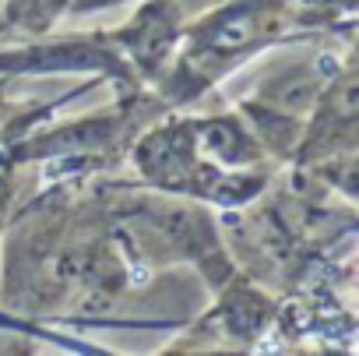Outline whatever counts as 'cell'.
<instances>
[{"mask_svg":"<svg viewBox=\"0 0 359 356\" xmlns=\"http://www.w3.org/2000/svg\"><path fill=\"white\" fill-rule=\"evenodd\" d=\"M261 29H264V18L257 8H236L215 25L208 46L215 53H233V50H243L247 43H254L261 36Z\"/></svg>","mask_w":359,"mask_h":356,"instance_id":"6da1fadb","label":"cell"},{"mask_svg":"<svg viewBox=\"0 0 359 356\" xmlns=\"http://www.w3.org/2000/svg\"><path fill=\"white\" fill-rule=\"evenodd\" d=\"M25 4H39L43 11H53V8L60 4V0H25Z\"/></svg>","mask_w":359,"mask_h":356,"instance_id":"7a4b0ae2","label":"cell"}]
</instances>
